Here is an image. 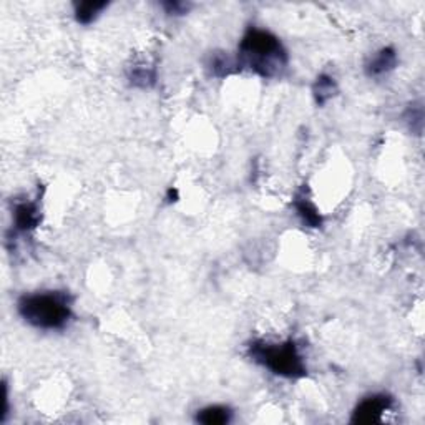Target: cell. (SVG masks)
Listing matches in <instances>:
<instances>
[{
  "mask_svg": "<svg viewBox=\"0 0 425 425\" xmlns=\"http://www.w3.org/2000/svg\"><path fill=\"white\" fill-rule=\"evenodd\" d=\"M233 67H236V65L231 62V59L225 54V52H214V54L209 57L208 68L214 77L230 75Z\"/></svg>",
  "mask_w": 425,
  "mask_h": 425,
  "instance_id": "11",
  "label": "cell"
},
{
  "mask_svg": "<svg viewBox=\"0 0 425 425\" xmlns=\"http://www.w3.org/2000/svg\"><path fill=\"white\" fill-rule=\"evenodd\" d=\"M392 398L385 394H374V396L366 397L354 410L352 422L356 424H375L380 422L384 414L391 409Z\"/></svg>",
  "mask_w": 425,
  "mask_h": 425,
  "instance_id": "4",
  "label": "cell"
},
{
  "mask_svg": "<svg viewBox=\"0 0 425 425\" xmlns=\"http://www.w3.org/2000/svg\"><path fill=\"white\" fill-rule=\"evenodd\" d=\"M107 2H80L75 6V19L78 24L89 25L96 17L102 14L103 8H107Z\"/></svg>",
  "mask_w": 425,
  "mask_h": 425,
  "instance_id": "10",
  "label": "cell"
},
{
  "mask_svg": "<svg viewBox=\"0 0 425 425\" xmlns=\"http://www.w3.org/2000/svg\"><path fill=\"white\" fill-rule=\"evenodd\" d=\"M14 223L17 230L24 231V233L37 228L38 223H40L38 204L35 201H24V203L17 204L14 209Z\"/></svg>",
  "mask_w": 425,
  "mask_h": 425,
  "instance_id": "5",
  "label": "cell"
},
{
  "mask_svg": "<svg viewBox=\"0 0 425 425\" xmlns=\"http://www.w3.org/2000/svg\"><path fill=\"white\" fill-rule=\"evenodd\" d=\"M288 54L279 38L268 30L251 27L241 38L236 67L261 77H276L286 68Z\"/></svg>",
  "mask_w": 425,
  "mask_h": 425,
  "instance_id": "1",
  "label": "cell"
},
{
  "mask_svg": "<svg viewBox=\"0 0 425 425\" xmlns=\"http://www.w3.org/2000/svg\"><path fill=\"white\" fill-rule=\"evenodd\" d=\"M294 209L297 213V216L301 218L304 225H308L309 228H319L322 225V218L319 214L318 208L311 203L309 198H306V195L302 193H297L294 198Z\"/></svg>",
  "mask_w": 425,
  "mask_h": 425,
  "instance_id": "7",
  "label": "cell"
},
{
  "mask_svg": "<svg viewBox=\"0 0 425 425\" xmlns=\"http://www.w3.org/2000/svg\"><path fill=\"white\" fill-rule=\"evenodd\" d=\"M249 356L276 375L297 379L306 375V364L292 341L286 343H264L254 341L249 345Z\"/></svg>",
  "mask_w": 425,
  "mask_h": 425,
  "instance_id": "3",
  "label": "cell"
},
{
  "mask_svg": "<svg viewBox=\"0 0 425 425\" xmlns=\"http://www.w3.org/2000/svg\"><path fill=\"white\" fill-rule=\"evenodd\" d=\"M166 14L170 15H183L190 10V3L185 2H165L163 3Z\"/></svg>",
  "mask_w": 425,
  "mask_h": 425,
  "instance_id": "13",
  "label": "cell"
},
{
  "mask_svg": "<svg viewBox=\"0 0 425 425\" xmlns=\"http://www.w3.org/2000/svg\"><path fill=\"white\" fill-rule=\"evenodd\" d=\"M131 83L138 87H150L155 82V70L150 67H135L130 73Z\"/></svg>",
  "mask_w": 425,
  "mask_h": 425,
  "instance_id": "12",
  "label": "cell"
},
{
  "mask_svg": "<svg viewBox=\"0 0 425 425\" xmlns=\"http://www.w3.org/2000/svg\"><path fill=\"white\" fill-rule=\"evenodd\" d=\"M196 420L206 425H223L231 420V410L225 405L206 407V409L200 412Z\"/></svg>",
  "mask_w": 425,
  "mask_h": 425,
  "instance_id": "9",
  "label": "cell"
},
{
  "mask_svg": "<svg viewBox=\"0 0 425 425\" xmlns=\"http://www.w3.org/2000/svg\"><path fill=\"white\" fill-rule=\"evenodd\" d=\"M19 313L38 329H64L72 318V301L65 292H35L20 297Z\"/></svg>",
  "mask_w": 425,
  "mask_h": 425,
  "instance_id": "2",
  "label": "cell"
},
{
  "mask_svg": "<svg viewBox=\"0 0 425 425\" xmlns=\"http://www.w3.org/2000/svg\"><path fill=\"white\" fill-rule=\"evenodd\" d=\"M337 91V85L336 80L331 75H326V73H322V75L318 77V80H315L314 87H313V94L315 98V103L318 105H326L332 96L336 95Z\"/></svg>",
  "mask_w": 425,
  "mask_h": 425,
  "instance_id": "8",
  "label": "cell"
},
{
  "mask_svg": "<svg viewBox=\"0 0 425 425\" xmlns=\"http://www.w3.org/2000/svg\"><path fill=\"white\" fill-rule=\"evenodd\" d=\"M397 65V54L392 47H384L382 50H379L372 59L369 64L366 65V72L369 77H382L385 73H389L391 70L396 68Z\"/></svg>",
  "mask_w": 425,
  "mask_h": 425,
  "instance_id": "6",
  "label": "cell"
}]
</instances>
